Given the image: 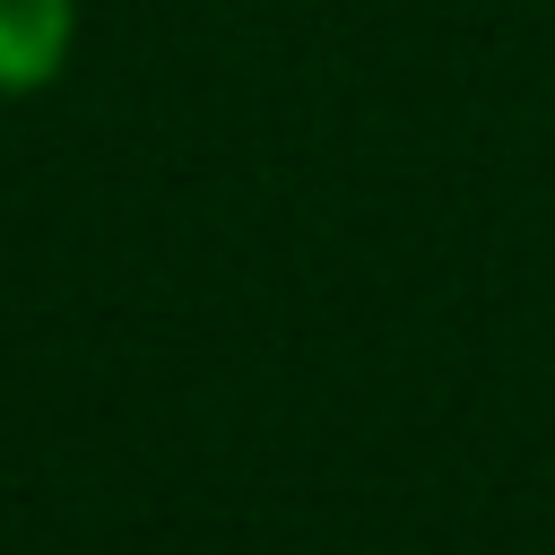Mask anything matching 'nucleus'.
I'll list each match as a JSON object with an SVG mask.
<instances>
[{
    "instance_id": "1",
    "label": "nucleus",
    "mask_w": 555,
    "mask_h": 555,
    "mask_svg": "<svg viewBox=\"0 0 555 555\" xmlns=\"http://www.w3.org/2000/svg\"><path fill=\"white\" fill-rule=\"evenodd\" d=\"M78 52V0H0V104L43 95Z\"/></svg>"
}]
</instances>
